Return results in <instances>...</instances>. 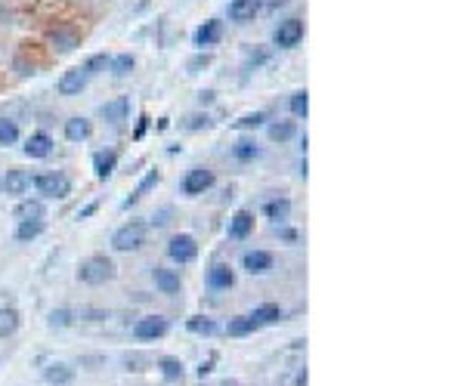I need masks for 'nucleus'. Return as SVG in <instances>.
<instances>
[{
  "label": "nucleus",
  "instance_id": "obj_42",
  "mask_svg": "<svg viewBox=\"0 0 464 386\" xmlns=\"http://www.w3.org/2000/svg\"><path fill=\"white\" fill-rule=\"evenodd\" d=\"M96 210V204H87V208L81 210V213H78V220H84V217H90V213Z\"/></svg>",
  "mask_w": 464,
  "mask_h": 386
},
{
  "label": "nucleus",
  "instance_id": "obj_22",
  "mask_svg": "<svg viewBox=\"0 0 464 386\" xmlns=\"http://www.w3.org/2000/svg\"><path fill=\"white\" fill-rule=\"evenodd\" d=\"M90 136V121L87 118H68L65 121V139L68 142H84Z\"/></svg>",
  "mask_w": 464,
  "mask_h": 386
},
{
  "label": "nucleus",
  "instance_id": "obj_44",
  "mask_svg": "<svg viewBox=\"0 0 464 386\" xmlns=\"http://www.w3.org/2000/svg\"><path fill=\"white\" fill-rule=\"evenodd\" d=\"M199 100H201V102H211L213 93H211V90H204V93H199Z\"/></svg>",
  "mask_w": 464,
  "mask_h": 386
},
{
  "label": "nucleus",
  "instance_id": "obj_45",
  "mask_svg": "<svg viewBox=\"0 0 464 386\" xmlns=\"http://www.w3.org/2000/svg\"><path fill=\"white\" fill-rule=\"evenodd\" d=\"M211 368H213L211 362H208V365H201V368H199V377H204V374H211Z\"/></svg>",
  "mask_w": 464,
  "mask_h": 386
},
{
  "label": "nucleus",
  "instance_id": "obj_23",
  "mask_svg": "<svg viewBox=\"0 0 464 386\" xmlns=\"http://www.w3.org/2000/svg\"><path fill=\"white\" fill-rule=\"evenodd\" d=\"M257 328L260 325H257L251 316H236V318H229V325H226L229 337H248V334H254Z\"/></svg>",
  "mask_w": 464,
  "mask_h": 386
},
{
  "label": "nucleus",
  "instance_id": "obj_38",
  "mask_svg": "<svg viewBox=\"0 0 464 386\" xmlns=\"http://www.w3.org/2000/svg\"><path fill=\"white\" fill-rule=\"evenodd\" d=\"M183 127L186 130H204V127H211V118H208V114H189Z\"/></svg>",
  "mask_w": 464,
  "mask_h": 386
},
{
  "label": "nucleus",
  "instance_id": "obj_36",
  "mask_svg": "<svg viewBox=\"0 0 464 386\" xmlns=\"http://www.w3.org/2000/svg\"><path fill=\"white\" fill-rule=\"evenodd\" d=\"M84 68L90 71V77H93V75H100V71L109 68V56H102V53H100V56H90V59L84 62Z\"/></svg>",
  "mask_w": 464,
  "mask_h": 386
},
{
  "label": "nucleus",
  "instance_id": "obj_26",
  "mask_svg": "<svg viewBox=\"0 0 464 386\" xmlns=\"http://www.w3.org/2000/svg\"><path fill=\"white\" fill-rule=\"evenodd\" d=\"M43 213H47V208H43V201H22L19 208H16V220H43Z\"/></svg>",
  "mask_w": 464,
  "mask_h": 386
},
{
  "label": "nucleus",
  "instance_id": "obj_25",
  "mask_svg": "<svg viewBox=\"0 0 464 386\" xmlns=\"http://www.w3.org/2000/svg\"><path fill=\"white\" fill-rule=\"evenodd\" d=\"M266 133H270L273 142H288V139H294L297 127H294V121H273L270 127H266Z\"/></svg>",
  "mask_w": 464,
  "mask_h": 386
},
{
  "label": "nucleus",
  "instance_id": "obj_43",
  "mask_svg": "<svg viewBox=\"0 0 464 386\" xmlns=\"http://www.w3.org/2000/svg\"><path fill=\"white\" fill-rule=\"evenodd\" d=\"M294 386H307V368L297 374V380H294Z\"/></svg>",
  "mask_w": 464,
  "mask_h": 386
},
{
  "label": "nucleus",
  "instance_id": "obj_27",
  "mask_svg": "<svg viewBox=\"0 0 464 386\" xmlns=\"http://www.w3.org/2000/svg\"><path fill=\"white\" fill-rule=\"evenodd\" d=\"M257 155H260V146H257L254 139H238L236 146H232V158L242 161V164H245V161H254Z\"/></svg>",
  "mask_w": 464,
  "mask_h": 386
},
{
  "label": "nucleus",
  "instance_id": "obj_39",
  "mask_svg": "<svg viewBox=\"0 0 464 386\" xmlns=\"http://www.w3.org/2000/svg\"><path fill=\"white\" fill-rule=\"evenodd\" d=\"M260 124H266V114L263 112H254V114H245L242 121H236V127H260Z\"/></svg>",
  "mask_w": 464,
  "mask_h": 386
},
{
  "label": "nucleus",
  "instance_id": "obj_31",
  "mask_svg": "<svg viewBox=\"0 0 464 386\" xmlns=\"http://www.w3.org/2000/svg\"><path fill=\"white\" fill-rule=\"evenodd\" d=\"M291 114L294 118H307L310 114V93L307 90H297V93H291Z\"/></svg>",
  "mask_w": 464,
  "mask_h": 386
},
{
  "label": "nucleus",
  "instance_id": "obj_5",
  "mask_svg": "<svg viewBox=\"0 0 464 386\" xmlns=\"http://www.w3.org/2000/svg\"><path fill=\"white\" fill-rule=\"evenodd\" d=\"M47 41L53 43V50L56 53H75L78 47H81V34L71 28V25H56V28H50Z\"/></svg>",
  "mask_w": 464,
  "mask_h": 386
},
{
  "label": "nucleus",
  "instance_id": "obj_11",
  "mask_svg": "<svg viewBox=\"0 0 464 386\" xmlns=\"http://www.w3.org/2000/svg\"><path fill=\"white\" fill-rule=\"evenodd\" d=\"M242 266H245V272H251V275H266L273 269V254L270 250H248L242 257Z\"/></svg>",
  "mask_w": 464,
  "mask_h": 386
},
{
  "label": "nucleus",
  "instance_id": "obj_29",
  "mask_svg": "<svg viewBox=\"0 0 464 386\" xmlns=\"http://www.w3.org/2000/svg\"><path fill=\"white\" fill-rule=\"evenodd\" d=\"M133 65H137V59H133L130 53H121V56L109 59V71H112L115 77H127L130 71H133Z\"/></svg>",
  "mask_w": 464,
  "mask_h": 386
},
{
  "label": "nucleus",
  "instance_id": "obj_2",
  "mask_svg": "<svg viewBox=\"0 0 464 386\" xmlns=\"http://www.w3.org/2000/svg\"><path fill=\"white\" fill-rule=\"evenodd\" d=\"M142 241H146V223L133 220V223H124V226L112 235V247L127 254V250H139Z\"/></svg>",
  "mask_w": 464,
  "mask_h": 386
},
{
  "label": "nucleus",
  "instance_id": "obj_32",
  "mask_svg": "<svg viewBox=\"0 0 464 386\" xmlns=\"http://www.w3.org/2000/svg\"><path fill=\"white\" fill-rule=\"evenodd\" d=\"M186 328L192 331V334H217V321L213 318H208V316H195V318H189L186 321Z\"/></svg>",
  "mask_w": 464,
  "mask_h": 386
},
{
  "label": "nucleus",
  "instance_id": "obj_4",
  "mask_svg": "<svg viewBox=\"0 0 464 386\" xmlns=\"http://www.w3.org/2000/svg\"><path fill=\"white\" fill-rule=\"evenodd\" d=\"M303 19H285V22H279V28L273 31V43L279 50H294L297 43L303 41Z\"/></svg>",
  "mask_w": 464,
  "mask_h": 386
},
{
  "label": "nucleus",
  "instance_id": "obj_21",
  "mask_svg": "<svg viewBox=\"0 0 464 386\" xmlns=\"http://www.w3.org/2000/svg\"><path fill=\"white\" fill-rule=\"evenodd\" d=\"M263 213H266V220H273V223H285L291 217V201L288 198H273V201L263 204Z\"/></svg>",
  "mask_w": 464,
  "mask_h": 386
},
{
  "label": "nucleus",
  "instance_id": "obj_20",
  "mask_svg": "<svg viewBox=\"0 0 464 386\" xmlns=\"http://www.w3.org/2000/svg\"><path fill=\"white\" fill-rule=\"evenodd\" d=\"M31 186V176L25 173V170H6L4 176V192L6 195H25Z\"/></svg>",
  "mask_w": 464,
  "mask_h": 386
},
{
  "label": "nucleus",
  "instance_id": "obj_37",
  "mask_svg": "<svg viewBox=\"0 0 464 386\" xmlns=\"http://www.w3.org/2000/svg\"><path fill=\"white\" fill-rule=\"evenodd\" d=\"M50 328H65L71 325V312L68 309H56V312H50V321H47Z\"/></svg>",
  "mask_w": 464,
  "mask_h": 386
},
{
  "label": "nucleus",
  "instance_id": "obj_30",
  "mask_svg": "<svg viewBox=\"0 0 464 386\" xmlns=\"http://www.w3.org/2000/svg\"><path fill=\"white\" fill-rule=\"evenodd\" d=\"M19 331V312L16 309H0V337H10Z\"/></svg>",
  "mask_w": 464,
  "mask_h": 386
},
{
  "label": "nucleus",
  "instance_id": "obj_40",
  "mask_svg": "<svg viewBox=\"0 0 464 386\" xmlns=\"http://www.w3.org/2000/svg\"><path fill=\"white\" fill-rule=\"evenodd\" d=\"M204 65H211V56L204 53V56H195L192 62H189V75H199V68H204Z\"/></svg>",
  "mask_w": 464,
  "mask_h": 386
},
{
  "label": "nucleus",
  "instance_id": "obj_33",
  "mask_svg": "<svg viewBox=\"0 0 464 386\" xmlns=\"http://www.w3.org/2000/svg\"><path fill=\"white\" fill-rule=\"evenodd\" d=\"M158 368H162V374L167 377V380H180V377H183V362H180V358H174V355L158 358Z\"/></svg>",
  "mask_w": 464,
  "mask_h": 386
},
{
  "label": "nucleus",
  "instance_id": "obj_6",
  "mask_svg": "<svg viewBox=\"0 0 464 386\" xmlns=\"http://www.w3.org/2000/svg\"><path fill=\"white\" fill-rule=\"evenodd\" d=\"M167 257L174 259V263H192L195 257H199V245H195V238L192 235H174L171 238V245H167Z\"/></svg>",
  "mask_w": 464,
  "mask_h": 386
},
{
  "label": "nucleus",
  "instance_id": "obj_19",
  "mask_svg": "<svg viewBox=\"0 0 464 386\" xmlns=\"http://www.w3.org/2000/svg\"><path fill=\"white\" fill-rule=\"evenodd\" d=\"M22 151H25L28 158H47L50 151H53V139L47 136V133H31V136L25 139Z\"/></svg>",
  "mask_w": 464,
  "mask_h": 386
},
{
  "label": "nucleus",
  "instance_id": "obj_1",
  "mask_svg": "<svg viewBox=\"0 0 464 386\" xmlns=\"http://www.w3.org/2000/svg\"><path fill=\"white\" fill-rule=\"evenodd\" d=\"M78 278H81L84 284H105V282H112L115 278V263L109 257H102V254H96V257H87L81 266H78Z\"/></svg>",
  "mask_w": 464,
  "mask_h": 386
},
{
  "label": "nucleus",
  "instance_id": "obj_8",
  "mask_svg": "<svg viewBox=\"0 0 464 386\" xmlns=\"http://www.w3.org/2000/svg\"><path fill=\"white\" fill-rule=\"evenodd\" d=\"M87 80H90V71H87L84 65H78V68H68V71H62V77H59V93L62 96H78L81 90L87 87Z\"/></svg>",
  "mask_w": 464,
  "mask_h": 386
},
{
  "label": "nucleus",
  "instance_id": "obj_35",
  "mask_svg": "<svg viewBox=\"0 0 464 386\" xmlns=\"http://www.w3.org/2000/svg\"><path fill=\"white\" fill-rule=\"evenodd\" d=\"M19 139V124L16 121H0V146H13Z\"/></svg>",
  "mask_w": 464,
  "mask_h": 386
},
{
  "label": "nucleus",
  "instance_id": "obj_14",
  "mask_svg": "<svg viewBox=\"0 0 464 386\" xmlns=\"http://www.w3.org/2000/svg\"><path fill=\"white\" fill-rule=\"evenodd\" d=\"M43 380L50 386H68L75 380V368L65 365V362H53V365L43 368Z\"/></svg>",
  "mask_w": 464,
  "mask_h": 386
},
{
  "label": "nucleus",
  "instance_id": "obj_9",
  "mask_svg": "<svg viewBox=\"0 0 464 386\" xmlns=\"http://www.w3.org/2000/svg\"><path fill=\"white\" fill-rule=\"evenodd\" d=\"M167 318L162 316H149V318H139L137 325H133V337L137 340H162L167 334Z\"/></svg>",
  "mask_w": 464,
  "mask_h": 386
},
{
  "label": "nucleus",
  "instance_id": "obj_13",
  "mask_svg": "<svg viewBox=\"0 0 464 386\" xmlns=\"http://www.w3.org/2000/svg\"><path fill=\"white\" fill-rule=\"evenodd\" d=\"M100 114L109 124H115V127H118V124H124V121H127V114H130V100H127V96H115L112 102L102 105Z\"/></svg>",
  "mask_w": 464,
  "mask_h": 386
},
{
  "label": "nucleus",
  "instance_id": "obj_7",
  "mask_svg": "<svg viewBox=\"0 0 464 386\" xmlns=\"http://www.w3.org/2000/svg\"><path fill=\"white\" fill-rule=\"evenodd\" d=\"M213 186V170H208V167H192L189 173L183 176V192L186 195H204L208 188Z\"/></svg>",
  "mask_w": 464,
  "mask_h": 386
},
{
  "label": "nucleus",
  "instance_id": "obj_15",
  "mask_svg": "<svg viewBox=\"0 0 464 386\" xmlns=\"http://www.w3.org/2000/svg\"><path fill=\"white\" fill-rule=\"evenodd\" d=\"M115 167H118V151L102 149V151H96V155H93V173H96V179H109L115 173Z\"/></svg>",
  "mask_w": 464,
  "mask_h": 386
},
{
  "label": "nucleus",
  "instance_id": "obj_16",
  "mask_svg": "<svg viewBox=\"0 0 464 386\" xmlns=\"http://www.w3.org/2000/svg\"><path fill=\"white\" fill-rule=\"evenodd\" d=\"M155 287L162 294H180V287H183V282H180V272H174V269H164V266H155Z\"/></svg>",
  "mask_w": 464,
  "mask_h": 386
},
{
  "label": "nucleus",
  "instance_id": "obj_17",
  "mask_svg": "<svg viewBox=\"0 0 464 386\" xmlns=\"http://www.w3.org/2000/svg\"><path fill=\"white\" fill-rule=\"evenodd\" d=\"M208 284L213 287V291H226V287L236 284V272H232L226 263H213L208 269Z\"/></svg>",
  "mask_w": 464,
  "mask_h": 386
},
{
  "label": "nucleus",
  "instance_id": "obj_28",
  "mask_svg": "<svg viewBox=\"0 0 464 386\" xmlns=\"http://www.w3.org/2000/svg\"><path fill=\"white\" fill-rule=\"evenodd\" d=\"M251 318L257 321V325H275V321L282 318V309L275 306V303H263V306H257L251 312Z\"/></svg>",
  "mask_w": 464,
  "mask_h": 386
},
{
  "label": "nucleus",
  "instance_id": "obj_41",
  "mask_svg": "<svg viewBox=\"0 0 464 386\" xmlns=\"http://www.w3.org/2000/svg\"><path fill=\"white\" fill-rule=\"evenodd\" d=\"M146 127H149V118H146V114H142L139 124H137V133H133V139H142V133H146Z\"/></svg>",
  "mask_w": 464,
  "mask_h": 386
},
{
  "label": "nucleus",
  "instance_id": "obj_24",
  "mask_svg": "<svg viewBox=\"0 0 464 386\" xmlns=\"http://www.w3.org/2000/svg\"><path fill=\"white\" fill-rule=\"evenodd\" d=\"M43 220H22L19 226H16V241H34L43 235Z\"/></svg>",
  "mask_w": 464,
  "mask_h": 386
},
{
  "label": "nucleus",
  "instance_id": "obj_18",
  "mask_svg": "<svg viewBox=\"0 0 464 386\" xmlns=\"http://www.w3.org/2000/svg\"><path fill=\"white\" fill-rule=\"evenodd\" d=\"M251 229H254V213L251 210H236V217L229 220V238L242 241V238L251 235Z\"/></svg>",
  "mask_w": 464,
  "mask_h": 386
},
{
  "label": "nucleus",
  "instance_id": "obj_12",
  "mask_svg": "<svg viewBox=\"0 0 464 386\" xmlns=\"http://www.w3.org/2000/svg\"><path fill=\"white\" fill-rule=\"evenodd\" d=\"M220 38H223V22H217V19H208L204 25H199L195 28V47H217L220 43Z\"/></svg>",
  "mask_w": 464,
  "mask_h": 386
},
{
  "label": "nucleus",
  "instance_id": "obj_34",
  "mask_svg": "<svg viewBox=\"0 0 464 386\" xmlns=\"http://www.w3.org/2000/svg\"><path fill=\"white\" fill-rule=\"evenodd\" d=\"M155 186H158V170H149V173H146V179H142V183L137 186V192H133V195H130V198L124 201V204H127V208H130V204H137V201L142 198V195H146L149 188H155Z\"/></svg>",
  "mask_w": 464,
  "mask_h": 386
},
{
  "label": "nucleus",
  "instance_id": "obj_3",
  "mask_svg": "<svg viewBox=\"0 0 464 386\" xmlns=\"http://www.w3.org/2000/svg\"><path fill=\"white\" fill-rule=\"evenodd\" d=\"M34 188H38L41 195H47V198H68L71 179L65 173H41V176H34Z\"/></svg>",
  "mask_w": 464,
  "mask_h": 386
},
{
  "label": "nucleus",
  "instance_id": "obj_10",
  "mask_svg": "<svg viewBox=\"0 0 464 386\" xmlns=\"http://www.w3.org/2000/svg\"><path fill=\"white\" fill-rule=\"evenodd\" d=\"M263 10V0H229V19L245 25L254 22V16Z\"/></svg>",
  "mask_w": 464,
  "mask_h": 386
}]
</instances>
